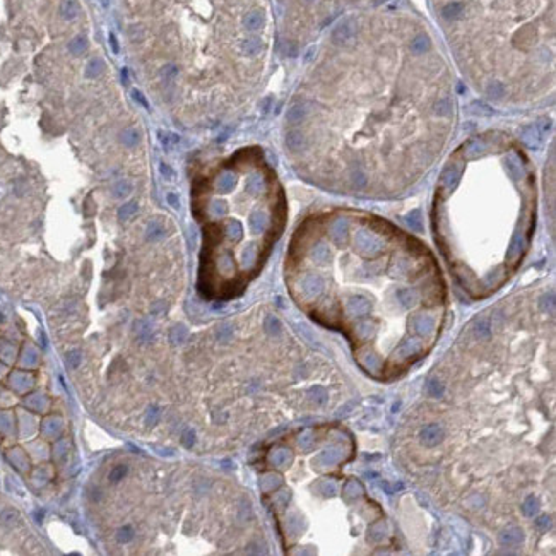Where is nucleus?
Listing matches in <instances>:
<instances>
[{
	"instance_id": "f257e3e1",
	"label": "nucleus",
	"mask_w": 556,
	"mask_h": 556,
	"mask_svg": "<svg viewBox=\"0 0 556 556\" xmlns=\"http://www.w3.org/2000/svg\"><path fill=\"white\" fill-rule=\"evenodd\" d=\"M459 122L455 76L426 21L395 7L337 19L286 107L293 168L330 192H407L447 151Z\"/></svg>"
},
{
	"instance_id": "f03ea898",
	"label": "nucleus",
	"mask_w": 556,
	"mask_h": 556,
	"mask_svg": "<svg viewBox=\"0 0 556 556\" xmlns=\"http://www.w3.org/2000/svg\"><path fill=\"white\" fill-rule=\"evenodd\" d=\"M295 299L354 342L433 337L445 313L435 257L395 224L363 211L313 213L296 230L286 262Z\"/></svg>"
},
{
	"instance_id": "7ed1b4c3",
	"label": "nucleus",
	"mask_w": 556,
	"mask_h": 556,
	"mask_svg": "<svg viewBox=\"0 0 556 556\" xmlns=\"http://www.w3.org/2000/svg\"><path fill=\"white\" fill-rule=\"evenodd\" d=\"M128 38L152 100L187 128L224 124L269 67L267 0H125Z\"/></svg>"
},
{
	"instance_id": "20e7f679",
	"label": "nucleus",
	"mask_w": 556,
	"mask_h": 556,
	"mask_svg": "<svg viewBox=\"0 0 556 556\" xmlns=\"http://www.w3.org/2000/svg\"><path fill=\"white\" fill-rule=\"evenodd\" d=\"M535 175L507 130L464 139L436 183L433 230L459 284L483 298L520 267L535 226Z\"/></svg>"
},
{
	"instance_id": "39448f33",
	"label": "nucleus",
	"mask_w": 556,
	"mask_h": 556,
	"mask_svg": "<svg viewBox=\"0 0 556 556\" xmlns=\"http://www.w3.org/2000/svg\"><path fill=\"white\" fill-rule=\"evenodd\" d=\"M453 62L486 103L532 110L551 103L555 0H431Z\"/></svg>"
},
{
	"instance_id": "423d86ee",
	"label": "nucleus",
	"mask_w": 556,
	"mask_h": 556,
	"mask_svg": "<svg viewBox=\"0 0 556 556\" xmlns=\"http://www.w3.org/2000/svg\"><path fill=\"white\" fill-rule=\"evenodd\" d=\"M195 214L202 224V286L231 296L257 274L284 223V199L264 152L241 148L197 178Z\"/></svg>"
}]
</instances>
